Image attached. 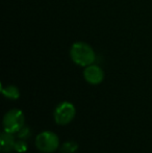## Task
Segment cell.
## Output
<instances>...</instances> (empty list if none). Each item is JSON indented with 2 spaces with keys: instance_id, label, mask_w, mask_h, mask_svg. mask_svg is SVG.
<instances>
[{
  "instance_id": "obj_3",
  "label": "cell",
  "mask_w": 152,
  "mask_h": 153,
  "mask_svg": "<svg viewBox=\"0 0 152 153\" xmlns=\"http://www.w3.org/2000/svg\"><path fill=\"white\" fill-rule=\"evenodd\" d=\"M59 137L54 132H51V131L41 132L36 137V146L43 153L54 152L59 148Z\"/></svg>"
},
{
  "instance_id": "obj_5",
  "label": "cell",
  "mask_w": 152,
  "mask_h": 153,
  "mask_svg": "<svg viewBox=\"0 0 152 153\" xmlns=\"http://www.w3.org/2000/svg\"><path fill=\"white\" fill-rule=\"evenodd\" d=\"M83 77H85V81L89 82L90 85H99L103 80L104 73L99 66L92 64L85 67V71H83Z\"/></svg>"
},
{
  "instance_id": "obj_7",
  "label": "cell",
  "mask_w": 152,
  "mask_h": 153,
  "mask_svg": "<svg viewBox=\"0 0 152 153\" xmlns=\"http://www.w3.org/2000/svg\"><path fill=\"white\" fill-rule=\"evenodd\" d=\"M1 93L5 98L12 99V100H17L20 97L19 89L15 85H6V87L1 85Z\"/></svg>"
},
{
  "instance_id": "obj_10",
  "label": "cell",
  "mask_w": 152,
  "mask_h": 153,
  "mask_svg": "<svg viewBox=\"0 0 152 153\" xmlns=\"http://www.w3.org/2000/svg\"><path fill=\"white\" fill-rule=\"evenodd\" d=\"M27 143L25 140H17L16 141V144H15V151L19 152V153H23L27 150Z\"/></svg>"
},
{
  "instance_id": "obj_1",
  "label": "cell",
  "mask_w": 152,
  "mask_h": 153,
  "mask_svg": "<svg viewBox=\"0 0 152 153\" xmlns=\"http://www.w3.org/2000/svg\"><path fill=\"white\" fill-rule=\"evenodd\" d=\"M70 56L73 62L80 67H87L94 64L96 54L92 46L85 42H76L71 46Z\"/></svg>"
},
{
  "instance_id": "obj_9",
  "label": "cell",
  "mask_w": 152,
  "mask_h": 153,
  "mask_svg": "<svg viewBox=\"0 0 152 153\" xmlns=\"http://www.w3.org/2000/svg\"><path fill=\"white\" fill-rule=\"evenodd\" d=\"M30 135H31L30 129H29V127L25 126V125L18 131V132H17V137H18V139L25 140V141L28 140L29 137H30Z\"/></svg>"
},
{
  "instance_id": "obj_6",
  "label": "cell",
  "mask_w": 152,
  "mask_h": 153,
  "mask_svg": "<svg viewBox=\"0 0 152 153\" xmlns=\"http://www.w3.org/2000/svg\"><path fill=\"white\" fill-rule=\"evenodd\" d=\"M15 140L14 133L7 132L4 130L0 135V150L2 153H10L12 151H15Z\"/></svg>"
},
{
  "instance_id": "obj_4",
  "label": "cell",
  "mask_w": 152,
  "mask_h": 153,
  "mask_svg": "<svg viewBox=\"0 0 152 153\" xmlns=\"http://www.w3.org/2000/svg\"><path fill=\"white\" fill-rule=\"evenodd\" d=\"M76 109L72 103L63 102L55 108L54 120L59 125H67L75 118Z\"/></svg>"
},
{
  "instance_id": "obj_2",
  "label": "cell",
  "mask_w": 152,
  "mask_h": 153,
  "mask_svg": "<svg viewBox=\"0 0 152 153\" xmlns=\"http://www.w3.org/2000/svg\"><path fill=\"white\" fill-rule=\"evenodd\" d=\"M25 117L20 109H10L3 117V128L5 131L10 133H17L24 126Z\"/></svg>"
},
{
  "instance_id": "obj_8",
  "label": "cell",
  "mask_w": 152,
  "mask_h": 153,
  "mask_svg": "<svg viewBox=\"0 0 152 153\" xmlns=\"http://www.w3.org/2000/svg\"><path fill=\"white\" fill-rule=\"evenodd\" d=\"M77 149H78L77 143H75V142H73V141H69L63 144V146L61 147V152L62 153H74Z\"/></svg>"
}]
</instances>
